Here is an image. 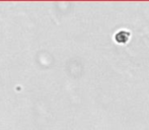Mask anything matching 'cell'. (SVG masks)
<instances>
[{"label": "cell", "mask_w": 149, "mask_h": 130, "mask_svg": "<svg viewBox=\"0 0 149 130\" xmlns=\"http://www.w3.org/2000/svg\"><path fill=\"white\" fill-rule=\"evenodd\" d=\"M130 39V32L128 31H120L116 34L115 36V40H116L117 43L120 44H125L129 41Z\"/></svg>", "instance_id": "6da1fadb"}]
</instances>
